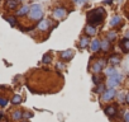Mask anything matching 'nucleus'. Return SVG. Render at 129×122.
<instances>
[{"mask_svg": "<svg viewBox=\"0 0 129 122\" xmlns=\"http://www.w3.org/2000/svg\"><path fill=\"white\" fill-rule=\"evenodd\" d=\"M105 18V9L104 8H96V9H92L87 13L86 15V19H87V23L91 24V26H96V24H100L103 22V19Z\"/></svg>", "mask_w": 129, "mask_h": 122, "instance_id": "1", "label": "nucleus"}, {"mask_svg": "<svg viewBox=\"0 0 129 122\" xmlns=\"http://www.w3.org/2000/svg\"><path fill=\"white\" fill-rule=\"evenodd\" d=\"M43 17V9L41 4H33L30 5V10H29V18L33 21H39Z\"/></svg>", "mask_w": 129, "mask_h": 122, "instance_id": "2", "label": "nucleus"}, {"mask_svg": "<svg viewBox=\"0 0 129 122\" xmlns=\"http://www.w3.org/2000/svg\"><path fill=\"white\" fill-rule=\"evenodd\" d=\"M121 79H123V75L119 74V73L116 75H114V76H109V79H108V87H109V89L116 88L119 85V83L121 82Z\"/></svg>", "mask_w": 129, "mask_h": 122, "instance_id": "3", "label": "nucleus"}, {"mask_svg": "<svg viewBox=\"0 0 129 122\" xmlns=\"http://www.w3.org/2000/svg\"><path fill=\"white\" fill-rule=\"evenodd\" d=\"M67 15V10L64 9V8H62V7H59V8H56L54 10H53V17H54V19H63L64 17Z\"/></svg>", "mask_w": 129, "mask_h": 122, "instance_id": "4", "label": "nucleus"}, {"mask_svg": "<svg viewBox=\"0 0 129 122\" xmlns=\"http://www.w3.org/2000/svg\"><path fill=\"white\" fill-rule=\"evenodd\" d=\"M115 89H108V90H105V93L103 94V99L104 100H111L114 97H115Z\"/></svg>", "mask_w": 129, "mask_h": 122, "instance_id": "5", "label": "nucleus"}, {"mask_svg": "<svg viewBox=\"0 0 129 122\" xmlns=\"http://www.w3.org/2000/svg\"><path fill=\"white\" fill-rule=\"evenodd\" d=\"M49 24H51L49 19H42V21L38 23V29H39V31H48Z\"/></svg>", "mask_w": 129, "mask_h": 122, "instance_id": "6", "label": "nucleus"}, {"mask_svg": "<svg viewBox=\"0 0 129 122\" xmlns=\"http://www.w3.org/2000/svg\"><path fill=\"white\" fill-rule=\"evenodd\" d=\"M72 56H74V51L72 50H66V51H63V52L59 53V57L62 60H70Z\"/></svg>", "mask_w": 129, "mask_h": 122, "instance_id": "7", "label": "nucleus"}, {"mask_svg": "<svg viewBox=\"0 0 129 122\" xmlns=\"http://www.w3.org/2000/svg\"><path fill=\"white\" fill-rule=\"evenodd\" d=\"M104 64H105V61L104 60H99L98 63H95L94 64V66H92V71L96 74V73H99L103 68H104Z\"/></svg>", "mask_w": 129, "mask_h": 122, "instance_id": "8", "label": "nucleus"}, {"mask_svg": "<svg viewBox=\"0 0 129 122\" xmlns=\"http://www.w3.org/2000/svg\"><path fill=\"white\" fill-rule=\"evenodd\" d=\"M100 45H101V41H99V39L91 41V45H90L91 51H92V52H98V51L100 50Z\"/></svg>", "mask_w": 129, "mask_h": 122, "instance_id": "9", "label": "nucleus"}, {"mask_svg": "<svg viewBox=\"0 0 129 122\" xmlns=\"http://www.w3.org/2000/svg\"><path fill=\"white\" fill-rule=\"evenodd\" d=\"M85 33H86L87 36H95V34H96V28H95L94 26H91V24H87V26L85 27Z\"/></svg>", "mask_w": 129, "mask_h": 122, "instance_id": "10", "label": "nucleus"}, {"mask_svg": "<svg viewBox=\"0 0 129 122\" xmlns=\"http://www.w3.org/2000/svg\"><path fill=\"white\" fill-rule=\"evenodd\" d=\"M89 45H90V38L89 37H81L80 38V43H79L80 48H86Z\"/></svg>", "mask_w": 129, "mask_h": 122, "instance_id": "11", "label": "nucleus"}, {"mask_svg": "<svg viewBox=\"0 0 129 122\" xmlns=\"http://www.w3.org/2000/svg\"><path fill=\"white\" fill-rule=\"evenodd\" d=\"M29 10H30V7H29V5H24V7H22V8H20V9L17 12V15L22 17V15L29 14Z\"/></svg>", "mask_w": 129, "mask_h": 122, "instance_id": "12", "label": "nucleus"}, {"mask_svg": "<svg viewBox=\"0 0 129 122\" xmlns=\"http://www.w3.org/2000/svg\"><path fill=\"white\" fill-rule=\"evenodd\" d=\"M120 47L124 52H129V38H123L120 42Z\"/></svg>", "mask_w": 129, "mask_h": 122, "instance_id": "13", "label": "nucleus"}, {"mask_svg": "<svg viewBox=\"0 0 129 122\" xmlns=\"http://www.w3.org/2000/svg\"><path fill=\"white\" fill-rule=\"evenodd\" d=\"M120 22H121V18H120L119 15H114V17L110 19V22H109V26H110V27H115V26L120 24Z\"/></svg>", "mask_w": 129, "mask_h": 122, "instance_id": "14", "label": "nucleus"}, {"mask_svg": "<svg viewBox=\"0 0 129 122\" xmlns=\"http://www.w3.org/2000/svg\"><path fill=\"white\" fill-rule=\"evenodd\" d=\"M109 48H110V41H109V39H104V41H101L100 50H101L103 52H106V51H109Z\"/></svg>", "mask_w": 129, "mask_h": 122, "instance_id": "15", "label": "nucleus"}, {"mask_svg": "<svg viewBox=\"0 0 129 122\" xmlns=\"http://www.w3.org/2000/svg\"><path fill=\"white\" fill-rule=\"evenodd\" d=\"M105 113H106L108 116L113 117V116L116 113V107H115V106H109V107H106V108H105Z\"/></svg>", "mask_w": 129, "mask_h": 122, "instance_id": "16", "label": "nucleus"}, {"mask_svg": "<svg viewBox=\"0 0 129 122\" xmlns=\"http://www.w3.org/2000/svg\"><path fill=\"white\" fill-rule=\"evenodd\" d=\"M109 63L110 64H118V63H120V56L119 55H111L110 57H109Z\"/></svg>", "mask_w": 129, "mask_h": 122, "instance_id": "17", "label": "nucleus"}, {"mask_svg": "<svg viewBox=\"0 0 129 122\" xmlns=\"http://www.w3.org/2000/svg\"><path fill=\"white\" fill-rule=\"evenodd\" d=\"M18 5V0H8L7 2V7L9 9H15Z\"/></svg>", "mask_w": 129, "mask_h": 122, "instance_id": "18", "label": "nucleus"}, {"mask_svg": "<svg viewBox=\"0 0 129 122\" xmlns=\"http://www.w3.org/2000/svg\"><path fill=\"white\" fill-rule=\"evenodd\" d=\"M105 74H106L108 76H114V75H116V74H118V71H116L113 66H110V68H108V69H106Z\"/></svg>", "mask_w": 129, "mask_h": 122, "instance_id": "19", "label": "nucleus"}, {"mask_svg": "<svg viewBox=\"0 0 129 122\" xmlns=\"http://www.w3.org/2000/svg\"><path fill=\"white\" fill-rule=\"evenodd\" d=\"M106 37H108V39H109L110 42H111V41H115V38H116V33H115L114 31H110V32H108Z\"/></svg>", "mask_w": 129, "mask_h": 122, "instance_id": "20", "label": "nucleus"}, {"mask_svg": "<svg viewBox=\"0 0 129 122\" xmlns=\"http://www.w3.org/2000/svg\"><path fill=\"white\" fill-rule=\"evenodd\" d=\"M12 102H13V104H19L22 102V97L20 95H14L13 99H12Z\"/></svg>", "mask_w": 129, "mask_h": 122, "instance_id": "21", "label": "nucleus"}, {"mask_svg": "<svg viewBox=\"0 0 129 122\" xmlns=\"http://www.w3.org/2000/svg\"><path fill=\"white\" fill-rule=\"evenodd\" d=\"M42 61H43L44 64H49V63H51V55H49V53H46V55L43 56Z\"/></svg>", "mask_w": 129, "mask_h": 122, "instance_id": "22", "label": "nucleus"}, {"mask_svg": "<svg viewBox=\"0 0 129 122\" xmlns=\"http://www.w3.org/2000/svg\"><path fill=\"white\" fill-rule=\"evenodd\" d=\"M95 92H96V93H103V94H104V93H105V85H104V84H100Z\"/></svg>", "mask_w": 129, "mask_h": 122, "instance_id": "23", "label": "nucleus"}, {"mask_svg": "<svg viewBox=\"0 0 129 122\" xmlns=\"http://www.w3.org/2000/svg\"><path fill=\"white\" fill-rule=\"evenodd\" d=\"M13 118H14V119H20V118H22V112H20V111H15L14 114H13Z\"/></svg>", "mask_w": 129, "mask_h": 122, "instance_id": "24", "label": "nucleus"}, {"mask_svg": "<svg viewBox=\"0 0 129 122\" xmlns=\"http://www.w3.org/2000/svg\"><path fill=\"white\" fill-rule=\"evenodd\" d=\"M7 21L10 23V26H12V27H14V26H15V18H14V17H8V18H7Z\"/></svg>", "mask_w": 129, "mask_h": 122, "instance_id": "25", "label": "nucleus"}, {"mask_svg": "<svg viewBox=\"0 0 129 122\" xmlns=\"http://www.w3.org/2000/svg\"><path fill=\"white\" fill-rule=\"evenodd\" d=\"M8 104V100L5 99V98H0V106L2 107H5Z\"/></svg>", "mask_w": 129, "mask_h": 122, "instance_id": "26", "label": "nucleus"}, {"mask_svg": "<svg viewBox=\"0 0 129 122\" xmlns=\"http://www.w3.org/2000/svg\"><path fill=\"white\" fill-rule=\"evenodd\" d=\"M74 2H75L76 4H79V5H82V4L87 3V0H74Z\"/></svg>", "mask_w": 129, "mask_h": 122, "instance_id": "27", "label": "nucleus"}, {"mask_svg": "<svg viewBox=\"0 0 129 122\" xmlns=\"http://www.w3.org/2000/svg\"><path fill=\"white\" fill-rule=\"evenodd\" d=\"M124 121L125 122H129V112H125L124 113Z\"/></svg>", "mask_w": 129, "mask_h": 122, "instance_id": "28", "label": "nucleus"}, {"mask_svg": "<svg viewBox=\"0 0 129 122\" xmlns=\"http://www.w3.org/2000/svg\"><path fill=\"white\" fill-rule=\"evenodd\" d=\"M92 80H94V83H95V84H99V78H98L96 75H94V76H92Z\"/></svg>", "mask_w": 129, "mask_h": 122, "instance_id": "29", "label": "nucleus"}, {"mask_svg": "<svg viewBox=\"0 0 129 122\" xmlns=\"http://www.w3.org/2000/svg\"><path fill=\"white\" fill-rule=\"evenodd\" d=\"M119 100H121V102H125V97H124L123 94H120V95H119Z\"/></svg>", "mask_w": 129, "mask_h": 122, "instance_id": "30", "label": "nucleus"}, {"mask_svg": "<svg viewBox=\"0 0 129 122\" xmlns=\"http://www.w3.org/2000/svg\"><path fill=\"white\" fill-rule=\"evenodd\" d=\"M125 103L129 104V93H126V95H125Z\"/></svg>", "mask_w": 129, "mask_h": 122, "instance_id": "31", "label": "nucleus"}, {"mask_svg": "<svg viewBox=\"0 0 129 122\" xmlns=\"http://www.w3.org/2000/svg\"><path fill=\"white\" fill-rule=\"evenodd\" d=\"M57 68H58V69H63V64H59V63H58V64H57Z\"/></svg>", "mask_w": 129, "mask_h": 122, "instance_id": "32", "label": "nucleus"}, {"mask_svg": "<svg viewBox=\"0 0 129 122\" xmlns=\"http://www.w3.org/2000/svg\"><path fill=\"white\" fill-rule=\"evenodd\" d=\"M126 36H128V37H129V32H128V33H126Z\"/></svg>", "mask_w": 129, "mask_h": 122, "instance_id": "33", "label": "nucleus"}, {"mask_svg": "<svg viewBox=\"0 0 129 122\" xmlns=\"http://www.w3.org/2000/svg\"><path fill=\"white\" fill-rule=\"evenodd\" d=\"M18 2H20V0H18Z\"/></svg>", "mask_w": 129, "mask_h": 122, "instance_id": "34", "label": "nucleus"}, {"mask_svg": "<svg viewBox=\"0 0 129 122\" xmlns=\"http://www.w3.org/2000/svg\"><path fill=\"white\" fill-rule=\"evenodd\" d=\"M25 122H28V121H25Z\"/></svg>", "mask_w": 129, "mask_h": 122, "instance_id": "35", "label": "nucleus"}]
</instances>
